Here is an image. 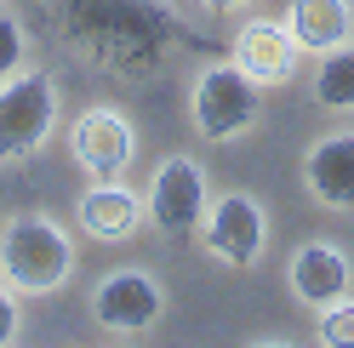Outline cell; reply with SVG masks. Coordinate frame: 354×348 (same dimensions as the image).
Returning a JSON list of instances; mask_svg holds the SVG:
<instances>
[{
	"mask_svg": "<svg viewBox=\"0 0 354 348\" xmlns=\"http://www.w3.org/2000/svg\"><path fill=\"white\" fill-rule=\"evenodd\" d=\"M320 342L326 348H354V297H337L320 309Z\"/></svg>",
	"mask_w": 354,
	"mask_h": 348,
	"instance_id": "cell-14",
	"label": "cell"
},
{
	"mask_svg": "<svg viewBox=\"0 0 354 348\" xmlns=\"http://www.w3.org/2000/svg\"><path fill=\"white\" fill-rule=\"evenodd\" d=\"M57 126V86L52 75H12L0 80V166H24L46 148Z\"/></svg>",
	"mask_w": 354,
	"mask_h": 348,
	"instance_id": "cell-2",
	"label": "cell"
},
{
	"mask_svg": "<svg viewBox=\"0 0 354 348\" xmlns=\"http://www.w3.org/2000/svg\"><path fill=\"white\" fill-rule=\"evenodd\" d=\"M143 217H149V206L120 183H97L92 194H80V229L92 234V240H103V246L131 240V234L143 229Z\"/></svg>",
	"mask_w": 354,
	"mask_h": 348,
	"instance_id": "cell-10",
	"label": "cell"
},
{
	"mask_svg": "<svg viewBox=\"0 0 354 348\" xmlns=\"http://www.w3.org/2000/svg\"><path fill=\"white\" fill-rule=\"evenodd\" d=\"M69 148H75L86 177L115 183V177H126V166L138 160V132H131V120L120 108H86L69 126Z\"/></svg>",
	"mask_w": 354,
	"mask_h": 348,
	"instance_id": "cell-5",
	"label": "cell"
},
{
	"mask_svg": "<svg viewBox=\"0 0 354 348\" xmlns=\"http://www.w3.org/2000/svg\"><path fill=\"white\" fill-rule=\"evenodd\" d=\"M348 274H354L348 257L337 246H326V240L303 246L292 257V291H297V302H308V309H326V302L348 297Z\"/></svg>",
	"mask_w": 354,
	"mask_h": 348,
	"instance_id": "cell-11",
	"label": "cell"
},
{
	"mask_svg": "<svg viewBox=\"0 0 354 348\" xmlns=\"http://www.w3.org/2000/svg\"><path fill=\"white\" fill-rule=\"evenodd\" d=\"M6 342H17V291L0 280V348Z\"/></svg>",
	"mask_w": 354,
	"mask_h": 348,
	"instance_id": "cell-16",
	"label": "cell"
},
{
	"mask_svg": "<svg viewBox=\"0 0 354 348\" xmlns=\"http://www.w3.org/2000/svg\"><path fill=\"white\" fill-rule=\"evenodd\" d=\"M286 29L297 35V46L331 52V46H343V40L354 35V12H348V0H292Z\"/></svg>",
	"mask_w": 354,
	"mask_h": 348,
	"instance_id": "cell-12",
	"label": "cell"
},
{
	"mask_svg": "<svg viewBox=\"0 0 354 348\" xmlns=\"http://www.w3.org/2000/svg\"><path fill=\"white\" fill-rule=\"evenodd\" d=\"M315 103L331 108V115H348V108H354V46H348V40H343V46H331V52H320Z\"/></svg>",
	"mask_w": 354,
	"mask_h": 348,
	"instance_id": "cell-13",
	"label": "cell"
},
{
	"mask_svg": "<svg viewBox=\"0 0 354 348\" xmlns=\"http://www.w3.org/2000/svg\"><path fill=\"white\" fill-rule=\"evenodd\" d=\"M257 115H263V86L240 63H212V69H201V80H194V126H201V137L229 143L246 126H257Z\"/></svg>",
	"mask_w": 354,
	"mask_h": 348,
	"instance_id": "cell-3",
	"label": "cell"
},
{
	"mask_svg": "<svg viewBox=\"0 0 354 348\" xmlns=\"http://www.w3.org/2000/svg\"><path fill=\"white\" fill-rule=\"evenodd\" d=\"M212 12H234V6H246V0H206Z\"/></svg>",
	"mask_w": 354,
	"mask_h": 348,
	"instance_id": "cell-17",
	"label": "cell"
},
{
	"mask_svg": "<svg viewBox=\"0 0 354 348\" xmlns=\"http://www.w3.org/2000/svg\"><path fill=\"white\" fill-rule=\"evenodd\" d=\"M303 183L320 206L354 211V132H326L303 155Z\"/></svg>",
	"mask_w": 354,
	"mask_h": 348,
	"instance_id": "cell-9",
	"label": "cell"
},
{
	"mask_svg": "<svg viewBox=\"0 0 354 348\" xmlns=\"http://www.w3.org/2000/svg\"><path fill=\"white\" fill-rule=\"evenodd\" d=\"M160 309H166V291H160V280H154L149 269H115L92 291V320L103 325V331H115V337L149 331V325L160 320Z\"/></svg>",
	"mask_w": 354,
	"mask_h": 348,
	"instance_id": "cell-7",
	"label": "cell"
},
{
	"mask_svg": "<svg viewBox=\"0 0 354 348\" xmlns=\"http://www.w3.org/2000/svg\"><path fill=\"white\" fill-rule=\"evenodd\" d=\"M75 274V240L46 211H17L0 229V280L17 297H52Z\"/></svg>",
	"mask_w": 354,
	"mask_h": 348,
	"instance_id": "cell-1",
	"label": "cell"
},
{
	"mask_svg": "<svg viewBox=\"0 0 354 348\" xmlns=\"http://www.w3.org/2000/svg\"><path fill=\"white\" fill-rule=\"evenodd\" d=\"M297 35L286 23H269V17H252V23H240L234 35V63L246 69L257 86H286L297 75Z\"/></svg>",
	"mask_w": 354,
	"mask_h": 348,
	"instance_id": "cell-8",
	"label": "cell"
},
{
	"mask_svg": "<svg viewBox=\"0 0 354 348\" xmlns=\"http://www.w3.org/2000/svg\"><path fill=\"white\" fill-rule=\"evenodd\" d=\"M17 63H24V23L0 12V80H12Z\"/></svg>",
	"mask_w": 354,
	"mask_h": 348,
	"instance_id": "cell-15",
	"label": "cell"
},
{
	"mask_svg": "<svg viewBox=\"0 0 354 348\" xmlns=\"http://www.w3.org/2000/svg\"><path fill=\"white\" fill-rule=\"evenodd\" d=\"M201 240L223 269H252L269 240V217L252 194H217L201 217Z\"/></svg>",
	"mask_w": 354,
	"mask_h": 348,
	"instance_id": "cell-4",
	"label": "cell"
},
{
	"mask_svg": "<svg viewBox=\"0 0 354 348\" xmlns=\"http://www.w3.org/2000/svg\"><path fill=\"white\" fill-rule=\"evenodd\" d=\"M149 223L154 229H166V234H189V229H201V217L212 206V194H206V171L201 160H189V155H171L160 160V171L149 177Z\"/></svg>",
	"mask_w": 354,
	"mask_h": 348,
	"instance_id": "cell-6",
	"label": "cell"
}]
</instances>
